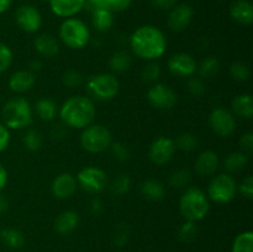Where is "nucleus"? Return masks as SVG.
I'll return each mask as SVG.
<instances>
[{"label": "nucleus", "instance_id": "19", "mask_svg": "<svg viewBox=\"0 0 253 252\" xmlns=\"http://www.w3.org/2000/svg\"><path fill=\"white\" fill-rule=\"evenodd\" d=\"M36 82L35 73L31 71H17L9 79V88L14 93L22 94L29 91Z\"/></svg>", "mask_w": 253, "mask_h": 252}, {"label": "nucleus", "instance_id": "48", "mask_svg": "<svg viewBox=\"0 0 253 252\" xmlns=\"http://www.w3.org/2000/svg\"><path fill=\"white\" fill-rule=\"evenodd\" d=\"M153 6L160 10H170L178 4V0H151Z\"/></svg>", "mask_w": 253, "mask_h": 252}, {"label": "nucleus", "instance_id": "23", "mask_svg": "<svg viewBox=\"0 0 253 252\" xmlns=\"http://www.w3.org/2000/svg\"><path fill=\"white\" fill-rule=\"evenodd\" d=\"M232 114L244 119H251L253 116V98L251 94H240L235 96L231 104Z\"/></svg>", "mask_w": 253, "mask_h": 252}, {"label": "nucleus", "instance_id": "24", "mask_svg": "<svg viewBox=\"0 0 253 252\" xmlns=\"http://www.w3.org/2000/svg\"><path fill=\"white\" fill-rule=\"evenodd\" d=\"M140 192L146 199L158 202L166 195V188L163 183L158 179H147L140 185Z\"/></svg>", "mask_w": 253, "mask_h": 252}, {"label": "nucleus", "instance_id": "9", "mask_svg": "<svg viewBox=\"0 0 253 252\" xmlns=\"http://www.w3.org/2000/svg\"><path fill=\"white\" fill-rule=\"evenodd\" d=\"M77 183L82 189L91 194H99L108 185V175L105 170L95 166H88L79 170L76 177Z\"/></svg>", "mask_w": 253, "mask_h": 252}, {"label": "nucleus", "instance_id": "15", "mask_svg": "<svg viewBox=\"0 0 253 252\" xmlns=\"http://www.w3.org/2000/svg\"><path fill=\"white\" fill-rule=\"evenodd\" d=\"M194 10L189 4H177L168 15V27L172 31H184L192 22Z\"/></svg>", "mask_w": 253, "mask_h": 252}, {"label": "nucleus", "instance_id": "35", "mask_svg": "<svg viewBox=\"0 0 253 252\" xmlns=\"http://www.w3.org/2000/svg\"><path fill=\"white\" fill-rule=\"evenodd\" d=\"M178 236H179L180 241L183 242H193L198 236V226L195 222L193 221H185L182 226L179 227L178 231Z\"/></svg>", "mask_w": 253, "mask_h": 252}, {"label": "nucleus", "instance_id": "31", "mask_svg": "<svg viewBox=\"0 0 253 252\" xmlns=\"http://www.w3.org/2000/svg\"><path fill=\"white\" fill-rule=\"evenodd\" d=\"M231 252H253V232L244 231L237 235L232 244Z\"/></svg>", "mask_w": 253, "mask_h": 252}, {"label": "nucleus", "instance_id": "22", "mask_svg": "<svg viewBox=\"0 0 253 252\" xmlns=\"http://www.w3.org/2000/svg\"><path fill=\"white\" fill-rule=\"evenodd\" d=\"M79 215L73 210H66L61 212L54 220V230L59 235H69L78 227Z\"/></svg>", "mask_w": 253, "mask_h": 252}, {"label": "nucleus", "instance_id": "20", "mask_svg": "<svg viewBox=\"0 0 253 252\" xmlns=\"http://www.w3.org/2000/svg\"><path fill=\"white\" fill-rule=\"evenodd\" d=\"M230 15L237 24L249 26L253 22V5L249 0H236L230 7Z\"/></svg>", "mask_w": 253, "mask_h": 252}, {"label": "nucleus", "instance_id": "12", "mask_svg": "<svg viewBox=\"0 0 253 252\" xmlns=\"http://www.w3.org/2000/svg\"><path fill=\"white\" fill-rule=\"evenodd\" d=\"M147 100L153 108L168 110L177 104V94L168 85L157 83L148 89Z\"/></svg>", "mask_w": 253, "mask_h": 252}, {"label": "nucleus", "instance_id": "7", "mask_svg": "<svg viewBox=\"0 0 253 252\" xmlns=\"http://www.w3.org/2000/svg\"><path fill=\"white\" fill-rule=\"evenodd\" d=\"M113 143L111 132L100 124H90L83 128L81 135V145L86 152L100 153L110 147Z\"/></svg>", "mask_w": 253, "mask_h": 252}, {"label": "nucleus", "instance_id": "30", "mask_svg": "<svg viewBox=\"0 0 253 252\" xmlns=\"http://www.w3.org/2000/svg\"><path fill=\"white\" fill-rule=\"evenodd\" d=\"M0 237H1L2 242L6 245L10 249H20L24 246L25 244V236L20 230L14 229V227H9L0 232Z\"/></svg>", "mask_w": 253, "mask_h": 252}, {"label": "nucleus", "instance_id": "18", "mask_svg": "<svg viewBox=\"0 0 253 252\" xmlns=\"http://www.w3.org/2000/svg\"><path fill=\"white\" fill-rule=\"evenodd\" d=\"M52 12L59 17H73L84 7L85 0H48Z\"/></svg>", "mask_w": 253, "mask_h": 252}, {"label": "nucleus", "instance_id": "50", "mask_svg": "<svg viewBox=\"0 0 253 252\" xmlns=\"http://www.w3.org/2000/svg\"><path fill=\"white\" fill-rule=\"evenodd\" d=\"M103 210H104V204L103 202H101L100 198H94V199L91 200V205H90L91 214L99 215Z\"/></svg>", "mask_w": 253, "mask_h": 252}, {"label": "nucleus", "instance_id": "5", "mask_svg": "<svg viewBox=\"0 0 253 252\" xmlns=\"http://www.w3.org/2000/svg\"><path fill=\"white\" fill-rule=\"evenodd\" d=\"M59 39L72 49L84 48L90 40V31L85 22L77 17H68L59 27Z\"/></svg>", "mask_w": 253, "mask_h": 252}, {"label": "nucleus", "instance_id": "32", "mask_svg": "<svg viewBox=\"0 0 253 252\" xmlns=\"http://www.w3.org/2000/svg\"><path fill=\"white\" fill-rule=\"evenodd\" d=\"M22 143H24L27 150L35 152V151H39L43 145V136L39 130L31 128V130L25 133L24 138H22Z\"/></svg>", "mask_w": 253, "mask_h": 252}, {"label": "nucleus", "instance_id": "36", "mask_svg": "<svg viewBox=\"0 0 253 252\" xmlns=\"http://www.w3.org/2000/svg\"><path fill=\"white\" fill-rule=\"evenodd\" d=\"M131 178L127 174H120L111 183V192L116 195H124L130 190Z\"/></svg>", "mask_w": 253, "mask_h": 252}, {"label": "nucleus", "instance_id": "25", "mask_svg": "<svg viewBox=\"0 0 253 252\" xmlns=\"http://www.w3.org/2000/svg\"><path fill=\"white\" fill-rule=\"evenodd\" d=\"M91 24L96 31L106 32L113 27L114 15L106 9H98L91 12Z\"/></svg>", "mask_w": 253, "mask_h": 252}, {"label": "nucleus", "instance_id": "10", "mask_svg": "<svg viewBox=\"0 0 253 252\" xmlns=\"http://www.w3.org/2000/svg\"><path fill=\"white\" fill-rule=\"evenodd\" d=\"M209 125L216 135L229 137L236 131V119L232 111L225 108H215L209 115Z\"/></svg>", "mask_w": 253, "mask_h": 252}, {"label": "nucleus", "instance_id": "51", "mask_svg": "<svg viewBox=\"0 0 253 252\" xmlns=\"http://www.w3.org/2000/svg\"><path fill=\"white\" fill-rule=\"evenodd\" d=\"M7 183V170L5 169L4 166L0 163V192L5 188Z\"/></svg>", "mask_w": 253, "mask_h": 252}, {"label": "nucleus", "instance_id": "4", "mask_svg": "<svg viewBox=\"0 0 253 252\" xmlns=\"http://www.w3.org/2000/svg\"><path fill=\"white\" fill-rule=\"evenodd\" d=\"M2 121L7 128L20 130L31 125L34 110L31 104L25 98H12L5 103L1 111Z\"/></svg>", "mask_w": 253, "mask_h": 252}, {"label": "nucleus", "instance_id": "52", "mask_svg": "<svg viewBox=\"0 0 253 252\" xmlns=\"http://www.w3.org/2000/svg\"><path fill=\"white\" fill-rule=\"evenodd\" d=\"M9 209V200L4 194L0 193V212H5Z\"/></svg>", "mask_w": 253, "mask_h": 252}, {"label": "nucleus", "instance_id": "54", "mask_svg": "<svg viewBox=\"0 0 253 252\" xmlns=\"http://www.w3.org/2000/svg\"><path fill=\"white\" fill-rule=\"evenodd\" d=\"M30 67H31V72L40 71V69H41V67H42V63L39 61V59H37V61H32L31 64H30Z\"/></svg>", "mask_w": 253, "mask_h": 252}, {"label": "nucleus", "instance_id": "38", "mask_svg": "<svg viewBox=\"0 0 253 252\" xmlns=\"http://www.w3.org/2000/svg\"><path fill=\"white\" fill-rule=\"evenodd\" d=\"M161 76V66L155 61H150L141 71V77L146 82H156Z\"/></svg>", "mask_w": 253, "mask_h": 252}, {"label": "nucleus", "instance_id": "37", "mask_svg": "<svg viewBox=\"0 0 253 252\" xmlns=\"http://www.w3.org/2000/svg\"><path fill=\"white\" fill-rule=\"evenodd\" d=\"M175 147L179 148V150L185 151V152H190V151H194L198 146V140L193 133L185 132L182 133L179 137L175 141Z\"/></svg>", "mask_w": 253, "mask_h": 252}, {"label": "nucleus", "instance_id": "29", "mask_svg": "<svg viewBox=\"0 0 253 252\" xmlns=\"http://www.w3.org/2000/svg\"><path fill=\"white\" fill-rule=\"evenodd\" d=\"M197 71L202 79L215 77L220 71V62L216 57H207L197 66Z\"/></svg>", "mask_w": 253, "mask_h": 252}, {"label": "nucleus", "instance_id": "41", "mask_svg": "<svg viewBox=\"0 0 253 252\" xmlns=\"http://www.w3.org/2000/svg\"><path fill=\"white\" fill-rule=\"evenodd\" d=\"M12 63V52L7 44L0 42V73H4Z\"/></svg>", "mask_w": 253, "mask_h": 252}, {"label": "nucleus", "instance_id": "8", "mask_svg": "<svg viewBox=\"0 0 253 252\" xmlns=\"http://www.w3.org/2000/svg\"><path fill=\"white\" fill-rule=\"evenodd\" d=\"M237 193V183L230 173L215 175L208 187V198L216 204H227Z\"/></svg>", "mask_w": 253, "mask_h": 252}, {"label": "nucleus", "instance_id": "13", "mask_svg": "<svg viewBox=\"0 0 253 252\" xmlns=\"http://www.w3.org/2000/svg\"><path fill=\"white\" fill-rule=\"evenodd\" d=\"M15 19L20 29L27 34H34L39 31L42 25L41 12L32 5H21L16 10Z\"/></svg>", "mask_w": 253, "mask_h": 252}, {"label": "nucleus", "instance_id": "46", "mask_svg": "<svg viewBox=\"0 0 253 252\" xmlns=\"http://www.w3.org/2000/svg\"><path fill=\"white\" fill-rule=\"evenodd\" d=\"M240 146L242 148V152L250 153L253 151V133L252 132H246L245 135H242V137L240 138Z\"/></svg>", "mask_w": 253, "mask_h": 252}, {"label": "nucleus", "instance_id": "6", "mask_svg": "<svg viewBox=\"0 0 253 252\" xmlns=\"http://www.w3.org/2000/svg\"><path fill=\"white\" fill-rule=\"evenodd\" d=\"M86 90L96 100L108 101L118 95L120 83L114 74L96 73L86 81Z\"/></svg>", "mask_w": 253, "mask_h": 252}, {"label": "nucleus", "instance_id": "39", "mask_svg": "<svg viewBox=\"0 0 253 252\" xmlns=\"http://www.w3.org/2000/svg\"><path fill=\"white\" fill-rule=\"evenodd\" d=\"M62 82L68 88H77L83 83V76L81 72L76 71V69H68L62 76Z\"/></svg>", "mask_w": 253, "mask_h": 252}, {"label": "nucleus", "instance_id": "11", "mask_svg": "<svg viewBox=\"0 0 253 252\" xmlns=\"http://www.w3.org/2000/svg\"><path fill=\"white\" fill-rule=\"evenodd\" d=\"M175 143L172 138L160 136L155 138L148 148V157L156 166H163L169 162L175 152Z\"/></svg>", "mask_w": 253, "mask_h": 252}, {"label": "nucleus", "instance_id": "3", "mask_svg": "<svg viewBox=\"0 0 253 252\" xmlns=\"http://www.w3.org/2000/svg\"><path fill=\"white\" fill-rule=\"evenodd\" d=\"M209 210L210 200L207 193L197 187L184 190L179 199V212L185 221H200L207 216Z\"/></svg>", "mask_w": 253, "mask_h": 252}, {"label": "nucleus", "instance_id": "40", "mask_svg": "<svg viewBox=\"0 0 253 252\" xmlns=\"http://www.w3.org/2000/svg\"><path fill=\"white\" fill-rule=\"evenodd\" d=\"M111 155L115 160L120 161V162H125L130 158V150H128L127 146L123 142H115L111 143L110 147Z\"/></svg>", "mask_w": 253, "mask_h": 252}, {"label": "nucleus", "instance_id": "21", "mask_svg": "<svg viewBox=\"0 0 253 252\" xmlns=\"http://www.w3.org/2000/svg\"><path fill=\"white\" fill-rule=\"evenodd\" d=\"M35 49L37 53L46 58L54 57L59 52V43L56 37L51 34H41L35 39Z\"/></svg>", "mask_w": 253, "mask_h": 252}, {"label": "nucleus", "instance_id": "28", "mask_svg": "<svg viewBox=\"0 0 253 252\" xmlns=\"http://www.w3.org/2000/svg\"><path fill=\"white\" fill-rule=\"evenodd\" d=\"M36 115L43 121H51L57 115V105L52 99L41 98L35 104Z\"/></svg>", "mask_w": 253, "mask_h": 252}, {"label": "nucleus", "instance_id": "2", "mask_svg": "<svg viewBox=\"0 0 253 252\" xmlns=\"http://www.w3.org/2000/svg\"><path fill=\"white\" fill-rule=\"evenodd\" d=\"M95 105L88 96L74 95L67 99L59 109V118L68 127L85 128L95 119Z\"/></svg>", "mask_w": 253, "mask_h": 252}, {"label": "nucleus", "instance_id": "27", "mask_svg": "<svg viewBox=\"0 0 253 252\" xmlns=\"http://www.w3.org/2000/svg\"><path fill=\"white\" fill-rule=\"evenodd\" d=\"M132 63V57L126 51H118L111 54L109 59V67L115 73H124L128 71Z\"/></svg>", "mask_w": 253, "mask_h": 252}, {"label": "nucleus", "instance_id": "44", "mask_svg": "<svg viewBox=\"0 0 253 252\" xmlns=\"http://www.w3.org/2000/svg\"><path fill=\"white\" fill-rule=\"evenodd\" d=\"M132 0H105V9L114 12H121L128 9Z\"/></svg>", "mask_w": 253, "mask_h": 252}, {"label": "nucleus", "instance_id": "33", "mask_svg": "<svg viewBox=\"0 0 253 252\" xmlns=\"http://www.w3.org/2000/svg\"><path fill=\"white\" fill-rule=\"evenodd\" d=\"M192 180V174L188 169H177L169 175V185L173 188H177V189H180V188H185Z\"/></svg>", "mask_w": 253, "mask_h": 252}, {"label": "nucleus", "instance_id": "42", "mask_svg": "<svg viewBox=\"0 0 253 252\" xmlns=\"http://www.w3.org/2000/svg\"><path fill=\"white\" fill-rule=\"evenodd\" d=\"M187 88L193 96H200L205 91V84L200 77H189Z\"/></svg>", "mask_w": 253, "mask_h": 252}, {"label": "nucleus", "instance_id": "47", "mask_svg": "<svg viewBox=\"0 0 253 252\" xmlns=\"http://www.w3.org/2000/svg\"><path fill=\"white\" fill-rule=\"evenodd\" d=\"M10 143V131L4 124L0 123V152L5 151Z\"/></svg>", "mask_w": 253, "mask_h": 252}, {"label": "nucleus", "instance_id": "49", "mask_svg": "<svg viewBox=\"0 0 253 252\" xmlns=\"http://www.w3.org/2000/svg\"><path fill=\"white\" fill-rule=\"evenodd\" d=\"M84 7L90 10L91 12L98 9H105V0H85Z\"/></svg>", "mask_w": 253, "mask_h": 252}, {"label": "nucleus", "instance_id": "45", "mask_svg": "<svg viewBox=\"0 0 253 252\" xmlns=\"http://www.w3.org/2000/svg\"><path fill=\"white\" fill-rule=\"evenodd\" d=\"M237 190L244 195L247 199H252L253 198V177L252 175H247L241 184L237 185Z\"/></svg>", "mask_w": 253, "mask_h": 252}, {"label": "nucleus", "instance_id": "43", "mask_svg": "<svg viewBox=\"0 0 253 252\" xmlns=\"http://www.w3.org/2000/svg\"><path fill=\"white\" fill-rule=\"evenodd\" d=\"M128 235H130V232H128L127 226H125V225L119 226L118 229L115 230V232H114V236H113L114 245L118 247L125 246L128 241Z\"/></svg>", "mask_w": 253, "mask_h": 252}, {"label": "nucleus", "instance_id": "53", "mask_svg": "<svg viewBox=\"0 0 253 252\" xmlns=\"http://www.w3.org/2000/svg\"><path fill=\"white\" fill-rule=\"evenodd\" d=\"M11 2L12 0H0V14L9 10V7L11 6Z\"/></svg>", "mask_w": 253, "mask_h": 252}, {"label": "nucleus", "instance_id": "34", "mask_svg": "<svg viewBox=\"0 0 253 252\" xmlns=\"http://www.w3.org/2000/svg\"><path fill=\"white\" fill-rule=\"evenodd\" d=\"M230 76H231L235 81L246 82L249 81L250 77H251V69H250L249 64H246L245 62H234V63L230 66Z\"/></svg>", "mask_w": 253, "mask_h": 252}, {"label": "nucleus", "instance_id": "16", "mask_svg": "<svg viewBox=\"0 0 253 252\" xmlns=\"http://www.w3.org/2000/svg\"><path fill=\"white\" fill-rule=\"evenodd\" d=\"M77 188H78V183H77L76 177L71 173H61L54 178L51 184L52 194L57 199L62 200L71 198L76 193Z\"/></svg>", "mask_w": 253, "mask_h": 252}, {"label": "nucleus", "instance_id": "17", "mask_svg": "<svg viewBox=\"0 0 253 252\" xmlns=\"http://www.w3.org/2000/svg\"><path fill=\"white\" fill-rule=\"evenodd\" d=\"M219 165L220 160L217 153L211 150H205L197 157L194 167L198 174L203 175V177H209L216 172Z\"/></svg>", "mask_w": 253, "mask_h": 252}, {"label": "nucleus", "instance_id": "26", "mask_svg": "<svg viewBox=\"0 0 253 252\" xmlns=\"http://www.w3.org/2000/svg\"><path fill=\"white\" fill-rule=\"evenodd\" d=\"M247 163H249V156L247 153L242 152V151H235L227 155L225 158L224 167L227 170V173H237L246 168Z\"/></svg>", "mask_w": 253, "mask_h": 252}, {"label": "nucleus", "instance_id": "14", "mask_svg": "<svg viewBox=\"0 0 253 252\" xmlns=\"http://www.w3.org/2000/svg\"><path fill=\"white\" fill-rule=\"evenodd\" d=\"M197 61L194 57L189 53H184V52H179L175 53L168 59V69L170 73L175 77H180V78H189V77L194 76L197 72Z\"/></svg>", "mask_w": 253, "mask_h": 252}, {"label": "nucleus", "instance_id": "1", "mask_svg": "<svg viewBox=\"0 0 253 252\" xmlns=\"http://www.w3.org/2000/svg\"><path fill=\"white\" fill-rule=\"evenodd\" d=\"M130 46L133 53L146 61H156L165 54L167 39L158 27L143 25L135 30L130 37Z\"/></svg>", "mask_w": 253, "mask_h": 252}]
</instances>
